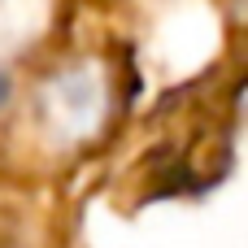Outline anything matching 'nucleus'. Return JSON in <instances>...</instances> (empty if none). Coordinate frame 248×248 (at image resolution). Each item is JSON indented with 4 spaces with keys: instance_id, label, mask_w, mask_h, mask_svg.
<instances>
[{
    "instance_id": "1",
    "label": "nucleus",
    "mask_w": 248,
    "mask_h": 248,
    "mask_svg": "<svg viewBox=\"0 0 248 248\" xmlns=\"http://www.w3.org/2000/svg\"><path fill=\"white\" fill-rule=\"evenodd\" d=\"M9 96H13V78H9V70H0V109L9 105Z\"/></svg>"
}]
</instances>
